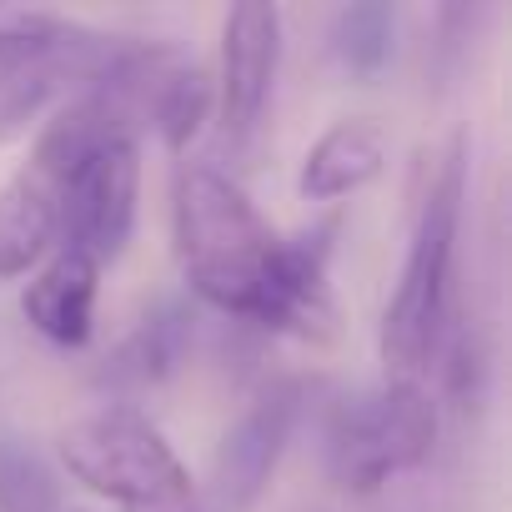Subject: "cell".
<instances>
[{
    "label": "cell",
    "instance_id": "obj_1",
    "mask_svg": "<svg viewBox=\"0 0 512 512\" xmlns=\"http://www.w3.org/2000/svg\"><path fill=\"white\" fill-rule=\"evenodd\" d=\"M171 236L181 277L206 307L302 342L337 337L327 282L337 221L282 236L221 166L181 161L171 186Z\"/></svg>",
    "mask_w": 512,
    "mask_h": 512
},
{
    "label": "cell",
    "instance_id": "obj_2",
    "mask_svg": "<svg viewBox=\"0 0 512 512\" xmlns=\"http://www.w3.org/2000/svg\"><path fill=\"white\" fill-rule=\"evenodd\" d=\"M462 191H467V146L457 136L427 181V196L417 206V226L407 241V262L382 312L377 352H382L387 382H427V372L437 367V352L447 347Z\"/></svg>",
    "mask_w": 512,
    "mask_h": 512
},
{
    "label": "cell",
    "instance_id": "obj_3",
    "mask_svg": "<svg viewBox=\"0 0 512 512\" xmlns=\"http://www.w3.org/2000/svg\"><path fill=\"white\" fill-rule=\"evenodd\" d=\"M61 467L121 512H201V487L136 407H101L61 427Z\"/></svg>",
    "mask_w": 512,
    "mask_h": 512
},
{
    "label": "cell",
    "instance_id": "obj_4",
    "mask_svg": "<svg viewBox=\"0 0 512 512\" xmlns=\"http://www.w3.org/2000/svg\"><path fill=\"white\" fill-rule=\"evenodd\" d=\"M121 36H101L51 11L0 16V151L21 141L56 101L91 86L116 56Z\"/></svg>",
    "mask_w": 512,
    "mask_h": 512
},
{
    "label": "cell",
    "instance_id": "obj_5",
    "mask_svg": "<svg viewBox=\"0 0 512 512\" xmlns=\"http://www.w3.org/2000/svg\"><path fill=\"white\" fill-rule=\"evenodd\" d=\"M437 442V397L427 382H382L347 402L327 432V467L337 487L367 497L392 477L422 467Z\"/></svg>",
    "mask_w": 512,
    "mask_h": 512
},
{
    "label": "cell",
    "instance_id": "obj_6",
    "mask_svg": "<svg viewBox=\"0 0 512 512\" xmlns=\"http://www.w3.org/2000/svg\"><path fill=\"white\" fill-rule=\"evenodd\" d=\"M136 201H141V141L111 136L91 146L66 181L56 246L81 251L96 267H111L136 231Z\"/></svg>",
    "mask_w": 512,
    "mask_h": 512
},
{
    "label": "cell",
    "instance_id": "obj_7",
    "mask_svg": "<svg viewBox=\"0 0 512 512\" xmlns=\"http://www.w3.org/2000/svg\"><path fill=\"white\" fill-rule=\"evenodd\" d=\"M302 402H307V387L297 377H277L246 402V412L226 427V437L211 452L201 512H251L262 502V492L297 432Z\"/></svg>",
    "mask_w": 512,
    "mask_h": 512
},
{
    "label": "cell",
    "instance_id": "obj_8",
    "mask_svg": "<svg viewBox=\"0 0 512 512\" xmlns=\"http://www.w3.org/2000/svg\"><path fill=\"white\" fill-rule=\"evenodd\" d=\"M282 71V11L277 6H236L221 26V76H216V111H221V141L231 151H246L256 141L272 106V86Z\"/></svg>",
    "mask_w": 512,
    "mask_h": 512
},
{
    "label": "cell",
    "instance_id": "obj_9",
    "mask_svg": "<svg viewBox=\"0 0 512 512\" xmlns=\"http://www.w3.org/2000/svg\"><path fill=\"white\" fill-rule=\"evenodd\" d=\"M96 292H101V267L86 262L81 251L56 246L46 262L36 267V277L21 292V312L26 322L51 342V347H86L96 332Z\"/></svg>",
    "mask_w": 512,
    "mask_h": 512
},
{
    "label": "cell",
    "instance_id": "obj_10",
    "mask_svg": "<svg viewBox=\"0 0 512 512\" xmlns=\"http://www.w3.org/2000/svg\"><path fill=\"white\" fill-rule=\"evenodd\" d=\"M382 166H387V131L372 116H347L312 141L297 171V191L302 201H342L372 186Z\"/></svg>",
    "mask_w": 512,
    "mask_h": 512
},
{
    "label": "cell",
    "instance_id": "obj_11",
    "mask_svg": "<svg viewBox=\"0 0 512 512\" xmlns=\"http://www.w3.org/2000/svg\"><path fill=\"white\" fill-rule=\"evenodd\" d=\"M191 337H196V317L186 302L166 297L156 302L131 332L126 342L106 357L101 367V382L116 387V392H146V387H161L191 352Z\"/></svg>",
    "mask_w": 512,
    "mask_h": 512
},
{
    "label": "cell",
    "instance_id": "obj_12",
    "mask_svg": "<svg viewBox=\"0 0 512 512\" xmlns=\"http://www.w3.org/2000/svg\"><path fill=\"white\" fill-rule=\"evenodd\" d=\"M397 51V11L387 0H357L332 21V56L347 76H377Z\"/></svg>",
    "mask_w": 512,
    "mask_h": 512
},
{
    "label": "cell",
    "instance_id": "obj_13",
    "mask_svg": "<svg viewBox=\"0 0 512 512\" xmlns=\"http://www.w3.org/2000/svg\"><path fill=\"white\" fill-rule=\"evenodd\" d=\"M211 81H206V71L196 66V61H176V71L161 81V91H156V101H151V126L161 131V141L171 146V151H186L191 141H196V131H201V121L211 116Z\"/></svg>",
    "mask_w": 512,
    "mask_h": 512
},
{
    "label": "cell",
    "instance_id": "obj_14",
    "mask_svg": "<svg viewBox=\"0 0 512 512\" xmlns=\"http://www.w3.org/2000/svg\"><path fill=\"white\" fill-rule=\"evenodd\" d=\"M0 512H61L56 472L26 442H0Z\"/></svg>",
    "mask_w": 512,
    "mask_h": 512
}]
</instances>
